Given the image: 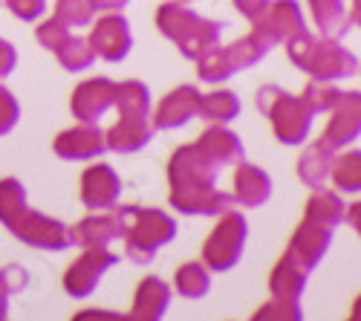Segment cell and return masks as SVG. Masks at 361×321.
<instances>
[{"label": "cell", "instance_id": "obj_1", "mask_svg": "<svg viewBox=\"0 0 361 321\" xmlns=\"http://www.w3.org/2000/svg\"><path fill=\"white\" fill-rule=\"evenodd\" d=\"M243 157L240 139L223 128H212L191 148H179L171 159V186L173 206L191 214H220L231 197L214 191L217 171Z\"/></svg>", "mask_w": 361, "mask_h": 321}, {"label": "cell", "instance_id": "obj_2", "mask_svg": "<svg viewBox=\"0 0 361 321\" xmlns=\"http://www.w3.org/2000/svg\"><path fill=\"white\" fill-rule=\"evenodd\" d=\"M159 20V29L173 38L179 44L185 55L191 58H200L205 55L208 49L217 47V38H220V23H212V20H202L200 15H194L191 9L179 6V4H165L157 15Z\"/></svg>", "mask_w": 361, "mask_h": 321}, {"label": "cell", "instance_id": "obj_3", "mask_svg": "<svg viewBox=\"0 0 361 321\" xmlns=\"http://www.w3.org/2000/svg\"><path fill=\"white\" fill-rule=\"evenodd\" d=\"M289 55L298 67H304L315 78H341L355 70V58L333 41H315L307 32L289 38Z\"/></svg>", "mask_w": 361, "mask_h": 321}, {"label": "cell", "instance_id": "obj_4", "mask_svg": "<svg viewBox=\"0 0 361 321\" xmlns=\"http://www.w3.org/2000/svg\"><path fill=\"white\" fill-rule=\"evenodd\" d=\"M257 102H260V110L266 116H272L275 133L286 145H298L307 136L310 122H312V107L304 99H292L289 93L278 90V87H263Z\"/></svg>", "mask_w": 361, "mask_h": 321}, {"label": "cell", "instance_id": "obj_5", "mask_svg": "<svg viewBox=\"0 0 361 321\" xmlns=\"http://www.w3.org/2000/svg\"><path fill=\"white\" fill-rule=\"evenodd\" d=\"M255 38L269 47L278 41H289L304 32V15L295 0H278V4H266L255 18Z\"/></svg>", "mask_w": 361, "mask_h": 321}, {"label": "cell", "instance_id": "obj_6", "mask_svg": "<svg viewBox=\"0 0 361 321\" xmlns=\"http://www.w3.org/2000/svg\"><path fill=\"white\" fill-rule=\"evenodd\" d=\"M125 214H128V220H133V229H130V246L142 243V260H145V255H150L159 243L171 241V235H173V223H171L165 214L154 212V209H150V212L128 209Z\"/></svg>", "mask_w": 361, "mask_h": 321}, {"label": "cell", "instance_id": "obj_7", "mask_svg": "<svg viewBox=\"0 0 361 321\" xmlns=\"http://www.w3.org/2000/svg\"><path fill=\"white\" fill-rule=\"evenodd\" d=\"M243 235H246V223L240 214H231L220 223V229L214 231V238L205 246V258L208 264H214L217 269H226L231 260H237L240 246H243Z\"/></svg>", "mask_w": 361, "mask_h": 321}, {"label": "cell", "instance_id": "obj_8", "mask_svg": "<svg viewBox=\"0 0 361 321\" xmlns=\"http://www.w3.org/2000/svg\"><path fill=\"white\" fill-rule=\"evenodd\" d=\"M90 47H93L96 55L107 58V61H118V58H125L128 49H130L128 20L118 18V15H110V18L99 20L96 29H93V35H90Z\"/></svg>", "mask_w": 361, "mask_h": 321}, {"label": "cell", "instance_id": "obj_9", "mask_svg": "<svg viewBox=\"0 0 361 321\" xmlns=\"http://www.w3.org/2000/svg\"><path fill=\"white\" fill-rule=\"evenodd\" d=\"M113 99H116V84L113 81H107V78L84 81L73 96V113L81 122H96L99 116L113 104Z\"/></svg>", "mask_w": 361, "mask_h": 321}, {"label": "cell", "instance_id": "obj_10", "mask_svg": "<svg viewBox=\"0 0 361 321\" xmlns=\"http://www.w3.org/2000/svg\"><path fill=\"white\" fill-rule=\"evenodd\" d=\"M107 148L104 145V136L99 128H93L90 122L73 128V131H64L61 136L55 139V154L64 157V159H90Z\"/></svg>", "mask_w": 361, "mask_h": 321}, {"label": "cell", "instance_id": "obj_11", "mask_svg": "<svg viewBox=\"0 0 361 321\" xmlns=\"http://www.w3.org/2000/svg\"><path fill=\"white\" fill-rule=\"evenodd\" d=\"M333 110H336V116L329 119L324 139H321V145H326L329 151L341 148V145H347L358 133V99H355V93H350V96L341 93V99L336 102Z\"/></svg>", "mask_w": 361, "mask_h": 321}, {"label": "cell", "instance_id": "obj_12", "mask_svg": "<svg viewBox=\"0 0 361 321\" xmlns=\"http://www.w3.org/2000/svg\"><path fill=\"white\" fill-rule=\"evenodd\" d=\"M81 197L90 209H107L118 197V177L116 171L107 165H93L87 168L81 180Z\"/></svg>", "mask_w": 361, "mask_h": 321}, {"label": "cell", "instance_id": "obj_13", "mask_svg": "<svg viewBox=\"0 0 361 321\" xmlns=\"http://www.w3.org/2000/svg\"><path fill=\"white\" fill-rule=\"evenodd\" d=\"M200 93L194 87H176L157 110V128H179L200 113Z\"/></svg>", "mask_w": 361, "mask_h": 321}, {"label": "cell", "instance_id": "obj_14", "mask_svg": "<svg viewBox=\"0 0 361 321\" xmlns=\"http://www.w3.org/2000/svg\"><path fill=\"white\" fill-rule=\"evenodd\" d=\"M150 136H154V125L147 122V116H122V122L107 133L104 145L113 151L130 154V151H139L142 145H147Z\"/></svg>", "mask_w": 361, "mask_h": 321}, {"label": "cell", "instance_id": "obj_15", "mask_svg": "<svg viewBox=\"0 0 361 321\" xmlns=\"http://www.w3.org/2000/svg\"><path fill=\"white\" fill-rule=\"evenodd\" d=\"M310 6H312V15H315V23L321 26V32L326 38H338L344 35L353 18L347 15V6H344V0H310Z\"/></svg>", "mask_w": 361, "mask_h": 321}, {"label": "cell", "instance_id": "obj_16", "mask_svg": "<svg viewBox=\"0 0 361 321\" xmlns=\"http://www.w3.org/2000/svg\"><path fill=\"white\" fill-rule=\"evenodd\" d=\"M269 188H272V183H269V177L255 168V165H240L237 171V180H234V200L237 202H246V206H257V202H263L269 197Z\"/></svg>", "mask_w": 361, "mask_h": 321}, {"label": "cell", "instance_id": "obj_17", "mask_svg": "<svg viewBox=\"0 0 361 321\" xmlns=\"http://www.w3.org/2000/svg\"><path fill=\"white\" fill-rule=\"evenodd\" d=\"M329 168H333V151L326 148V145H315V148H310L304 157H300V177H304L312 188H318L324 180H326V174Z\"/></svg>", "mask_w": 361, "mask_h": 321}, {"label": "cell", "instance_id": "obj_18", "mask_svg": "<svg viewBox=\"0 0 361 321\" xmlns=\"http://www.w3.org/2000/svg\"><path fill=\"white\" fill-rule=\"evenodd\" d=\"M118 110H122V116H147V87L139 84V81H125L116 87V99Z\"/></svg>", "mask_w": 361, "mask_h": 321}, {"label": "cell", "instance_id": "obj_19", "mask_svg": "<svg viewBox=\"0 0 361 321\" xmlns=\"http://www.w3.org/2000/svg\"><path fill=\"white\" fill-rule=\"evenodd\" d=\"M237 110H240V102L234 93H212L200 99V113L208 122H228L237 116Z\"/></svg>", "mask_w": 361, "mask_h": 321}, {"label": "cell", "instance_id": "obj_20", "mask_svg": "<svg viewBox=\"0 0 361 321\" xmlns=\"http://www.w3.org/2000/svg\"><path fill=\"white\" fill-rule=\"evenodd\" d=\"M223 52H226V58H228V67H231V70H246V67H252L255 61H260V58L266 55V47H263L255 35H249V38H243V41L231 44V47L223 49Z\"/></svg>", "mask_w": 361, "mask_h": 321}, {"label": "cell", "instance_id": "obj_21", "mask_svg": "<svg viewBox=\"0 0 361 321\" xmlns=\"http://www.w3.org/2000/svg\"><path fill=\"white\" fill-rule=\"evenodd\" d=\"M122 231V223L118 217H90L84 220L78 229H75V238L78 241H87V243H102V241H110Z\"/></svg>", "mask_w": 361, "mask_h": 321}, {"label": "cell", "instance_id": "obj_22", "mask_svg": "<svg viewBox=\"0 0 361 321\" xmlns=\"http://www.w3.org/2000/svg\"><path fill=\"white\" fill-rule=\"evenodd\" d=\"M55 52H58V61H61L67 70H87L90 64H93V58H96L93 47L78 41V38H73V35L61 47H58Z\"/></svg>", "mask_w": 361, "mask_h": 321}, {"label": "cell", "instance_id": "obj_23", "mask_svg": "<svg viewBox=\"0 0 361 321\" xmlns=\"http://www.w3.org/2000/svg\"><path fill=\"white\" fill-rule=\"evenodd\" d=\"M26 212V200L23 188L18 180H4L0 183V220H6L9 226Z\"/></svg>", "mask_w": 361, "mask_h": 321}, {"label": "cell", "instance_id": "obj_24", "mask_svg": "<svg viewBox=\"0 0 361 321\" xmlns=\"http://www.w3.org/2000/svg\"><path fill=\"white\" fill-rule=\"evenodd\" d=\"M96 15L93 0H58L55 4V18L64 26H84Z\"/></svg>", "mask_w": 361, "mask_h": 321}, {"label": "cell", "instance_id": "obj_25", "mask_svg": "<svg viewBox=\"0 0 361 321\" xmlns=\"http://www.w3.org/2000/svg\"><path fill=\"white\" fill-rule=\"evenodd\" d=\"M197 61H200V78L202 81H223L234 73L228 67V58H226L223 49H208L205 55L197 58Z\"/></svg>", "mask_w": 361, "mask_h": 321}, {"label": "cell", "instance_id": "obj_26", "mask_svg": "<svg viewBox=\"0 0 361 321\" xmlns=\"http://www.w3.org/2000/svg\"><path fill=\"white\" fill-rule=\"evenodd\" d=\"M329 171H333V177L341 188H350V191L358 188V154H350V157L338 159Z\"/></svg>", "mask_w": 361, "mask_h": 321}, {"label": "cell", "instance_id": "obj_27", "mask_svg": "<svg viewBox=\"0 0 361 321\" xmlns=\"http://www.w3.org/2000/svg\"><path fill=\"white\" fill-rule=\"evenodd\" d=\"M67 38H70V29H67L61 20H58V18L47 20L44 26H38V41H41L44 47H49V49H58Z\"/></svg>", "mask_w": 361, "mask_h": 321}, {"label": "cell", "instance_id": "obj_28", "mask_svg": "<svg viewBox=\"0 0 361 321\" xmlns=\"http://www.w3.org/2000/svg\"><path fill=\"white\" fill-rule=\"evenodd\" d=\"M6 4H9V9H12L18 18H23V20H35V18L44 12L47 0H6Z\"/></svg>", "mask_w": 361, "mask_h": 321}, {"label": "cell", "instance_id": "obj_29", "mask_svg": "<svg viewBox=\"0 0 361 321\" xmlns=\"http://www.w3.org/2000/svg\"><path fill=\"white\" fill-rule=\"evenodd\" d=\"M18 119V104L15 99L6 93V90H0V133H6Z\"/></svg>", "mask_w": 361, "mask_h": 321}, {"label": "cell", "instance_id": "obj_30", "mask_svg": "<svg viewBox=\"0 0 361 321\" xmlns=\"http://www.w3.org/2000/svg\"><path fill=\"white\" fill-rule=\"evenodd\" d=\"M12 67H15V49L6 41H0V75H6Z\"/></svg>", "mask_w": 361, "mask_h": 321}, {"label": "cell", "instance_id": "obj_31", "mask_svg": "<svg viewBox=\"0 0 361 321\" xmlns=\"http://www.w3.org/2000/svg\"><path fill=\"white\" fill-rule=\"evenodd\" d=\"M234 4H237V9L243 12L246 18H255V15L269 4V0H234Z\"/></svg>", "mask_w": 361, "mask_h": 321}, {"label": "cell", "instance_id": "obj_32", "mask_svg": "<svg viewBox=\"0 0 361 321\" xmlns=\"http://www.w3.org/2000/svg\"><path fill=\"white\" fill-rule=\"evenodd\" d=\"M96 9H122L128 0H93Z\"/></svg>", "mask_w": 361, "mask_h": 321}]
</instances>
